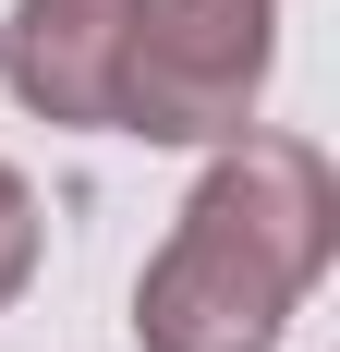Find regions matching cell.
<instances>
[{"label": "cell", "mask_w": 340, "mask_h": 352, "mask_svg": "<svg viewBox=\"0 0 340 352\" xmlns=\"http://www.w3.org/2000/svg\"><path fill=\"white\" fill-rule=\"evenodd\" d=\"M36 280V195H25V170L0 158V304Z\"/></svg>", "instance_id": "cell-4"}, {"label": "cell", "mask_w": 340, "mask_h": 352, "mask_svg": "<svg viewBox=\"0 0 340 352\" xmlns=\"http://www.w3.org/2000/svg\"><path fill=\"white\" fill-rule=\"evenodd\" d=\"M340 243V182L304 134H231V158L182 195L170 243L134 280L146 352H279L292 304Z\"/></svg>", "instance_id": "cell-1"}, {"label": "cell", "mask_w": 340, "mask_h": 352, "mask_svg": "<svg viewBox=\"0 0 340 352\" xmlns=\"http://www.w3.org/2000/svg\"><path fill=\"white\" fill-rule=\"evenodd\" d=\"M279 61V0H134L109 61V134L231 146Z\"/></svg>", "instance_id": "cell-2"}, {"label": "cell", "mask_w": 340, "mask_h": 352, "mask_svg": "<svg viewBox=\"0 0 340 352\" xmlns=\"http://www.w3.org/2000/svg\"><path fill=\"white\" fill-rule=\"evenodd\" d=\"M122 12H134V0H12V36H0L12 98H25V109H49V122H109Z\"/></svg>", "instance_id": "cell-3"}]
</instances>
